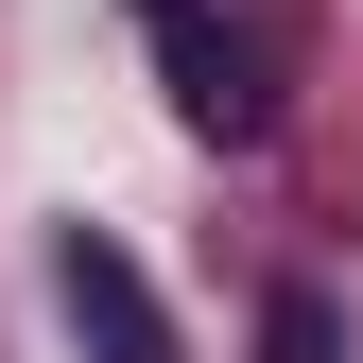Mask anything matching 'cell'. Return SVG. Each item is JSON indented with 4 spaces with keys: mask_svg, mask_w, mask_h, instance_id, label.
<instances>
[{
    "mask_svg": "<svg viewBox=\"0 0 363 363\" xmlns=\"http://www.w3.org/2000/svg\"><path fill=\"white\" fill-rule=\"evenodd\" d=\"M52 294H69V329L104 346V363H173V346H156V294H139V259H121V242H86V225H69V242H52Z\"/></svg>",
    "mask_w": 363,
    "mask_h": 363,
    "instance_id": "1",
    "label": "cell"
}]
</instances>
